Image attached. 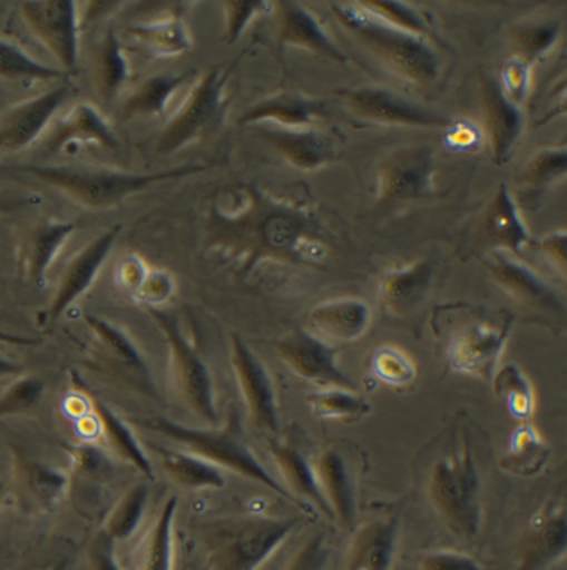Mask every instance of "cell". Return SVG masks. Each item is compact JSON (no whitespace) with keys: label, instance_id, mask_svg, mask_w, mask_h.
<instances>
[{"label":"cell","instance_id":"cell-1","mask_svg":"<svg viewBox=\"0 0 567 570\" xmlns=\"http://www.w3.org/2000/svg\"><path fill=\"white\" fill-rule=\"evenodd\" d=\"M204 248L248 279L263 266L325 265L330 239L310 202L256 184H232L208 202Z\"/></svg>","mask_w":567,"mask_h":570},{"label":"cell","instance_id":"cell-2","mask_svg":"<svg viewBox=\"0 0 567 570\" xmlns=\"http://www.w3.org/2000/svg\"><path fill=\"white\" fill-rule=\"evenodd\" d=\"M515 322L508 309L450 303L434 309L431 326L453 373L491 383Z\"/></svg>","mask_w":567,"mask_h":570},{"label":"cell","instance_id":"cell-3","mask_svg":"<svg viewBox=\"0 0 567 570\" xmlns=\"http://www.w3.org/2000/svg\"><path fill=\"white\" fill-rule=\"evenodd\" d=\"M205 165H187L170 170L135 171L96 165H17L6 170L42 181L47 187L62 191L69 200L87 210H110L124 204L128 197L141 194L155 185L178 180L187 175L205 170Z\"/></svg>","mask_w":567,"mask_h":570},{"label":"cell","instance_id":"cell-4","mask_svg":"<svg viewBox=\"0 0 567 570\" xmlns=\"http://www.w3.org/2000/svg\"><path fill=\"white\" fill-rule=\"evenodd\" d=\"M137 424L160 434L172 443L178 444L188 453L204 458L205 461L212 462L222 471L225 469V471L233 472V474L242 475V478L265 485L266 489L275 492L280 498L286 499L296 508L303 509L283 488L282 482L276 481L275 475L253 453L252 448L243 436L236 414H232L224 426L218 424L215 428L187 426V424L177 423V421L164 416L140 417V420H137Z\"/></svg>","mask_w":567,"mask_h":570},{"label":"cell","instance_id":"cell-5","mask_svg":"<svg viewBox=\"0 0 567 570\" xmlns=\"http://www.w3.org/2000/svg\"><path fill=\"white\" fill-rule=\"evenodd\" d=\"M330 7L340 26L401 79L427 87L440 76V60L427 39L381 22L358 2H332Z\"/></svg>","mask_w":567,"mask_h":570},{"label":"cell","instance_id":"cell-6","mask_svg":"<svg viewBox=\"0 0 567 570\" xmlns=\"http://www.w3.org/2000/svg\"><path fill=\"white\" fill-rule=\"evenodd\" d=\"M302 524L300 518L242 514L211 522L202 548L211 570H258Z\"/></svg>","mask_w":567,"mask_h":570},{"label":"cell","instance_id":"cell-7","mask_svg":"<svg viewBox=\"0 0 567 570\" xmlns=\"http://www.w3.org/2000/svg\"><path fill=\"white\" fill-rule=\"evenodd\" d=\"M428 499L444 528L462 541L478 538L482 525L481 478L468 438L461 450L438 459L428 478Z\"/></svg>","mask_w":567,"mask_h":570},{"label":"cell","instance_id":"cell-8","mask_svg":"<svg viewBox=\"0 0 567 570\" xmlns=\"http://www.w3.org/2000/svg\"><path fill=\"white\" fill-rule=\"evenodd\" d=\"M239 59L228 66H215L198 77L184 104L168 118L155 140V154L172 155L201 144L218 131L227 117L228 83Z\"/></svg>","mask_w":567,"mask_h":570},{"label":"cell","instance_id":"cell-9","mask_svg":"<svg viewBox=\"0 0 567 570\" xmlns=\"http://www.w3.org/2000/svg\"><path fill=\"white\" fill-rule=\"evenodd\" d=\"M151 322L160 330L168 347L172 381L180 396L182 403L205 426L215 428L221 424L217 391L214 374L205 357L185 333L180 318L164 308H145Z\"/></svg>","mask_w":567,"mask_h":570},{"label":"cell","instance_id":"cell-10","mask_svg":"<svg viewBox=\"0 0 567 570\" xmlns=\"http://www.w3.org/2000/svg\"><path fill=\"white\" fill-rule=\"evenodd\" d=\"M82 318L92 335V356L96 363L135 393L160 403L150 364L134 340L104 316L84 313Z\"/></svg>","mask_w":567,"mask_h":570},{"label":"cell","instance_id":"cell-11","mask_svg":"<svg viewBox=\"0 0 567 570\" xmlns=\"http://www.w3.org/2000/svg\"><path fill=\"white\" fill-rule=\"evenodd\" d=\"M437 151L431 145H401L388 151L377 168V198L381 204L420 200L433 194Z\"/></svg>","mask_w":567,"mask_h":570},{"label":"cell","instance_id":"cell-12","mask_svg":"<svg viewBox=\"0 0 567 570\" xmlns=\"http://www.w3.org/2000/svg\"><path fill=\"white\" fill-rule=\"evenodd\" d=\"M229 364L253 426L275 438L280 433L275 381L258 354L236 333L229 336Z\"/></svg>","mask_w":567,"mask_h":570},{"label":"cell","instance_id":"cell-13","mask_svg":"<svg viewBox=\"0 0 567 570\" xmlns=\"http://www.w3.org/2000/svg\"><path fill=\"white\" fill-rule=\"evenodd\" d=\"M19 13L27 29L49 50L67 76L76 72L80 56V20L77 3L69 0L20 2Z\"/></svg>","mask_w":567,"mask_h":570},{"label":"cell","instance_id":"cell-14","mask_svg":"<svg viewBox=\"0 0 567 570\" xmlns=\"http://www.w3.org/2000/svg\"><path fill=\"white\" fill-rule=\"evenodd\" d=\"M344 107L360 120L398 127L444 128L451 118L384 87L343 90Z\"/></svg>","mask_w":567,"mask_h":570},{"label":"cell","instance_id":"cell-15","mask_svg":"<svg viewBox=\"0 0 567 570\" xmlns=\"http://www.w3.org/2000/svg\"><path fill=\"white\" fill-rule=\"evenodd\" d=\"M276 353L300 380L315 384L319 390L344 387L356 390L354 381L339 363V350L316 338L309 330H293L276 343Z\"/></svg>","mask_w":567,"mask_h":570},{"label":"cell","instance_id":"cell-16","mask_svg":"<svg viewBox=\"0 0 567 570\" xmlns=\"http://www.w3.org/2000/svg\"><path fill=\"white\" fill-rule=\"evenodd\" d=\"M481 263L492 282L519 305L545 315L565 316V299L551 283L546 282L522 259L505 252H488Z\"/></svg>","mask_w":567,"mask_h":570},{"label":"cell","instance_id":"cell-17","mask_svg":"<svg viewBox=\"0 0 567 570\" xmlns=\"http://www.w3.org/2000/svg\"><path fill=\"white\" fill-rule=\"evenodd\" d=\"M76 89L70 83H59L0 115V157L30 147L46 131L63 104L72 99Z\"/></svg>","mask_w":567,"mask_h":570},{"label":"cell","instance_id":"cell-18","mask_svg":"<svg viewBox=\"0 0 567 570\" xmlns=\"http://www.w3.org/2000/svg\"><path fill=\"white\" fill-rule=\"evenodd\" d=\"M120 232V225L106 229L72 256L60 276L52 302L47 308V325H56L92 288L97 276L100 275L107 258L113 253Z\"/></svg>","mask_w":567,"mask_h":570},{"label":"cell","instance_id":"cell-19","mask_svg":"<svg viewBox=\"0 0 567 570\" xmlns=\"http://www.w3.org/2000/svg\"><path fill=\"white\" fill-rule=\"evenodd\" d=\"M373 313L364 299L354 296L326 299L309 313V332L332 344H350L366 335Z\"/></svg>","mask_w":567,"mask_h":570},{"label":"cell","instance_id":"cell-20","mask_svg":"<svg viewBox=\"0 0 567 570\" xmlns=\"http://www.w3.org/2000/svg\"><path fill=\"white\" fill-rule=\"evenodd\" d=\"M275 10L276 22H278L276 40L280 47H299L340 66L348 62L343 50L336 46L335 40L326 33L319 19L303 3L285 0V2H276Z\"/></svg>","mask_w":567,"mask_h":570},{"label":"cell","instance_id":"cell-21","mask_svg":"<svg viewBox=\"0 0 567 570\" xmlns=\"http://www.w3.org/2000/svg\"><path fill=\"white\" fill-rule=\"evenodd\" d=\"M481 96L492 161L506 165L511 160L525 130V115L521 107L506 99L498 80L492 76L482 77Z\"/></svg>","mask_w":567,"mask_h":570},{"label":"cell","instance_id":"cell-22","mask_svg":"<svg viewBox=\"0 0 567 570\" xmlns=\"http://www.w3.org/2000/svg\"><path fill=\"white\" fill-rule=\"evenodd\" d=\"M481 235L488 243V252H505L519 259L526 248L535 245L508 185H499L488 202L481 218Z\"/></svg>","mask_w":567,"mask_h":570},{"label":"cell","instance_id":"cell-23","mask_svg":"<svg viewBox=\"0 0 567 570\" xmlns=\"http://www.w3.org/2000/svg\"><path fill=\"white\" fill-rule=\"evenodd\" d=\"M260 137L302 171L320 170L340 157L339 144L315 127L290 130L266 125L260 130Z\"/></svg>","mask_w":567,"mask_h":570},{"label":"cell","instance_id":"cell-24","mask_svg":"<svg viewBox=\"0 0 567 570\" xmlns=\"http://www.w3.org/2000/svg\"><path fill=\"white\" fill-rule=\"evenodd\" d=\"M76 229V222L53 218H47L30 229L19 246V272L22 278L36 288H46L50 266Z\"/></svg>","mask_w":567,"mask_h":570},{"label":"cell","instance_id":"cell-25","mask_svg":"<svg viewBox=\"0 0 567 570\" xmlns=\"http://www.w3.org/2000/svg\"><path fill=\"white\" fill-rule=\"evenodd\" d=\"M400 521L394 515L371 519L353 529L344 570H393Z\"/></svg>","mask_w":567,"mask_h":570},{"label":"cell","instance_id":"cell-26","mask_svg":"<svg viewBox=\"0 0 567 570\" xmlns=\"http://www.w3.org/2000/svg\"><path fill=\"white\" fill-rule=\"evenodd\" d=\"M567 521L565 495H556L542 509L538 521L522 542L518 570H539L566 554Z\"/></svg>","mask_w":567,"mask_h":570},{"label":"cell","instance_id":"cell-27","mask_svg":"<svg viewBox=\"0 0 567 570\" xmlns=\"http://www.w3.org/2000/svg\"><path fill=\"white\" fill-rule=\"evenodd\" d=\"M433 279L434 266L430 259L391 269L380 283L381 306L393 318H407L427 299Z\"/></svg>","mask_w":567,"mask_h":570},{"label":"cell","instance_id":"cell-28","mask_svg":"<svg viewBox=\"0 0 567 570\" xmlns=\"http://www.w3.org/2000/svg\"><path fill=\"white\" fill-rule=\"evenodd\" d=\"M74 144L94 145L117 151L120 148L117 135L114 134L109 121L90 104H77L70 112L62 118L47 138V150L50 154H60Z\"/></svg>","mask_w":567,"mask_h":570},{"label":"cell","instance_id":"cell-29","mask_svg":"<svg viewBox=\"0 0 567 570\" xmlns=\"http://www.w3.org/2000/svg\"><path fill=\"white\" fill-rule=\"evenodd\" d=\"M268 453L273 461H275L276 469H278L283 478V488L290 492V495L303 509H309L310 504L320 514L333 521L329 502L323 498L322 489H320L319 481H316L313 462L303 456L295 446L282 443L276 438H270Z\"/></svg>","mask_w":567,"mask_h":570},{"label":"cell","instance_id":"cell-30","mask_svg":"<svg viewBox=\"0 0 567 570\" xmlns=\"http://www.w3.org/2000/svg\"><path fill=\"white\" fill-rule=\"evenodd\" d=\"M325 115V104L296 92H280L253 104L239 117V125L266 124L268 127L312 128Z\"/></svg>","mask_w":567,"mask_h":570},{"label":"cell","instance_id":"cell-31","mask_svg":"<svg viewBox=\"0 0 567 570\" xmlns=\"http://www.w3.org/2000/svg\"><path fill=\"white\" fill-rule=\"evenodd\" d=\"M313 469L323 498L329 502L333 521L339 522L344 529H353L356 519V494L343 454L336 448H325L313 461Z\"/></svg>","mask_w":567,"mask_h":570},{"label":"cell","instance_id":"cell-32","mask_svg":"<svg viewBox=\"0 0 567 570\" xmlns=\"http://www.w3.org/2000/svg\"><path fill=\"white\" fill-rule=\"evenodd\" d=\"M128 36L155 59L184 56L192 49V36L184 10L175 9L165 17L128 27Z\"/></svg>","mask_w":567,"mask_h":570},{"label":"cell","instance_id":"cell-33","mask_svg":"<svg viewBox=\"0 0 567 570\" xmlns=\"http://www.w3.org/2000/svg\"><path fill=\"white\" fill-rule=\"evenodd\" d=\"M87 396L90 401V410L99 423L100 434L106 438L107 443L115 451L121 461L130 464L131 468L137 469L145 479L155 481L154 464L150 458L145 453L138 438L135 436L134 430L118 416L113 407L107 406L99 397L94 396L92 391L87 387Z\"/></svg>","mask_w":567,"mask_h":570},{"label":"cell","instance_id":"cell-34","mask_svg":"<svg viewBox=\"0 0 567 570\" xmlns=\"http://www.w3.org/2000/svg\"><path fill=\"white\" fill-rule=\"evenodd\" d=\"M165 474L185 491H218L224 489V471L212 462L185 450L154 446Z\"/></svg>","mask_w":567,"mask_h":570},{"label":"cell","instance_id":"cell-35","mask_svg":"<svg viewBox=\"0 0 567 570\" xmlns=\"http://www.w3.org/2000/svg\"><path fill=\"white\" fill-rule=\"evenodd\" d=\"M192 76L194 72L155 73L147 77L121 104V120L160 117L167 110L175 94Z\"/></svg>","mask_w":567,"mask_h":570},{"label":"cell","instance_id":"cell-36","mask_svg":"<svg viewBox=\"0 0 567 570\" xmlns=\"http://www.w3.org/2000/svg\"><path fill=\"white\" fill-rule=\"evenodd\" d=\"M551 448L546 443L538 428L531 423H519L512 431L508 450L499 459V468L519 478H532L548 464Z\"/></svg>","mask_w":567,"mask_h":570},{"label":"cell","instance_id":"cell-37","mask_svg":"<svg viewBox=\"0 0 567 570\" xmlns=\"http://www.w3.org/2000/svg\"><path fill=\"white\" fill-rule=\"evenodd\" d=\"M130 77V63L124 47L113 29L97 43L94 52V83L104 102L110 104L120 96Z\"/></svg>","mask_w":567,"mask_h":570},{"label":"cell","instance_id":"cell-38","mask_svg":"<svg viewBox=\"0 0 567 570\" xmlns=\"http://www.w3.org/2000/svg\"><path fill=\"white\" fill-rule=\"evenodd\" d=\"M567 150L565 145L545 147L532 155L518 178L519 195L529 202L542 197L559 181L565 180Z\"/></svg>","mask_w":567,"mask_h":570},{"label":"cell","instance_id":"cell-39","mask_svg":"<svg viewBox=\"0 0 567 570\" xmlns=\"http://www.w3.org/2000/svg\"><path fill=\"white\" fill-rule=\"evenodd\" d=\"M495 396L505 401L506 410L518 423H531L536 414L535 386L518 364L499 366L491 380Z\"/></svg>","mask_w":567,"mask_h":570},{"label":"cell","instance_id":"cell-40","mask_svg":"<svg viewBox=\"0 0 567 570\" xmlns=\"http://www.w3.org/2000/svg\"><path fill=\"white\" fill-rule=\"evenodd\" d=\"M178 499L168 498L158 511L141 554L140 570H174V528L177 519Z\"/></svg>","mask_w":567,"mask_h":570},{"label":"cell","instance_id":"cell-41","mask_svg":"<svg viewBox=\"0 0 567 570\" xmlns=\"http://www.w3.org/2000/svg\"><path fill=\"white\" fill-rule=\"evenodd\" d=\"M312 413L319 420L340 421V423H358L371 414V403L356 390L344 387H326L316 390L306 396Z\"/></svg>","mask_w":567,"mask_h":570},{"label":"cell","instance_id":"cell-42","mask_svg":"<svg viewBox=\"0 0 567 570\" xmlns=\"http://www.w3.org/2000/svg\"><path fill=\"white\" fill-rule=\"evenodd\" d=\"M150 489L147 484L131 485L114 505L102 525V534L114 542H124L140 528L147 509Z\"/></svg>","mask_w":567,"mask_h":570},{"label":"cell","instance_id":"cell-43","mask_svg":"<svg viewBox=\"0 0 567 570\" xmlns=\"http://www.w3.org/2000/svg\"><path fill=\"white\" fill-rule=\"evenodd\" d=\"M370 373L374 380L393 390H410L418 381L413 357L394 344H381L371 353Z\"/></svg>","mask_w":567,"mask_h":570},{"label":"cell","instance_id":"cell-44","mask_svg":"<svg viewBox=\"0 0 567 570\" xmlns=\"http://www.w3.org/2000/svg\"><path fill=\"white\" fill-rule=\"evenodd\" d=\"M62 70L46 66L9 40L0 39V79L9 82H50L67 79Z\"/></svg>","mask_w":567,"mask_h":570},{"label":"cell","instance_id":"cell-45","mask_svg":"<svg viewBox=\"0 0 567 570\" xmlns=\"http://www.w3.org/2000/svg\"><path fill=\"white\" fill-rule=\"evenodd\" d=\"M20 472H22L23 484L42 508L52 509L57 505L69 485V475L66 472L43 462H22Z\"/></svg>","mask_w":567,"mask_h":570},{"label":"cell","instance_id":"cell-46","mask_svg":"<svg viewBox=\"0 0 567 570\" xmlns=\"http://www.w3.org/2000/svg\"><path fill=\"white\" fill-rule=\"evenodd\" d=\"M563 26L558 20H542V22L519 26L515 30L516 56L522 57L526 62L535 66L545 59L558 43Z\"/></svg>","mask_w":567,"mask_h":570},{"label":"cell","instance_id":"cell-47","mask_svg":"<svg viewBox=\"0 0 567 570\" xmlns=\"http://www.w3.org/2000/svg\"><path fill=\"white\" fill-rule=\"evenodd\" d=\"M358 6L380 19L381 22L397 27V29L411 33V36L421 37V39H428L431 36L427 20L410 3L388 2V0L374 2V0H370V2H358Z\"/></svg>","mask_w":567,"mask_h":570},{"label":"cell","instance_id":"cell-48","mask_svg":"<svg viewBox=\"0 0 567 570\" xmlns=\"http://www.w3.org/2000/svg\"><path fill=\"white\" fill-rule=\"evenodd\" d=\"M46 393V380L37 374H19L0 393V417L17 416L33 410Z\"/></svg>","mask_w":567,"mask_h":570},{"label":"cell","instance_id":"cell-49","mask_svg":"<svg viewBox=\"0 0 567 570\" xmlns=\"http://www.w3.org/2000/svg\"><path fill=\"white\" fill-rule=\"evenodd\" d=\"M222 7L225 16V42L235 43L256 17L275 10V2L243 0V2H224Z\"/></svg>","mask_w":567,"mask_h":570},{"label":"cell","instance_id":"cell-50","mask_svg":"<svg viewBox=\"0 0 567 570\" xmlns=\"http://www.w3.org/2000/svg\"><path fill=\"white\" fill-rule=\"evenodd\" d=\"M532 66L526 62L522 57L512 56L506 60L501 69V87L502 94L509 102L516 107L525 106L528 100L529 89H531Z\"/></svg>","mask_w":567,"mask_h":570},{"label":"cell","instance_id":"cell-51","mask_svg":"<svg viewBox=\"0 0 567 570\" xmlns=\"http://www.w3.org/2000/svg\"><path fill=\"white\" fill-rule=\"evenodd\" d=\"M486 135L476 121L469 118H451L444 127L443 144L458 154H476L485 147Z\"/></svg>","mask_w":567,"mask_h":570},{"label":"cell","instance_id":"cell-52","mask_svg":"<svg viewBox=\"0 0 567 570\" xmlns=\"http://www.w3.org/2000/svg\"><path fill=\"white\" fill-rule=\"evenodd\" d=\"M177 293L175 276L167 269L150 268L140 292L135 296V302L145 308H164Z\"/></svg>","mask_w":567,"mask_h":570},{"label":"cell","instance_id":"cell-53","mask_svg":"<svg viewBox=\"0 0 567 570\" xmlns=\"http://www.w3.org/2000/svg\"><path fill=\"white\" fill-rule=\"evenodd\" d=\"M332 558V546L323 532L313 534L303 542L285 570H326Z\"/></svg>","mask_w":567,"mask_h":570},{"label":"cell","instance_id":"cell-54","mask_svg":"<svg viewBox=\"0 0 567 570\" xmlns=\"http://www.w3.org/2000/svg\"><path fill=\"white\" fill-rule=\"evenodd\" d=\"M148 272H150V266L140 255L127 253L115 269V282H117L118 288L135 298L140 292Z\"/></svg>","mask_w":567,"mask_h":570},{"label":"cell","instance_id":"cell-55","mask_svg":"<svg viewBox=\"0 0 567 570\" xmlns=\"http://www.w3.org/2000/svg\"><path fill=\"white\" fill-rule=\"evenodd\" d=\"M67 453L72 458L74 468L80 474L97 479L110 471L109 459L92 444H70Z\"/></svg>","mask_w":567,"mask_h":570},{"label":"cell","instance_id":"cell-56","mask_svg":"<svg viewBox=\"0 0 567 570\" xmlns=\"http://www.w3.org/2000/svg\"><path fill=\"white\" fill-rule=\"evenodd\" d=\"M418 570H485L479 561L465 552L448 551V549H438V551L427 552L420 559Z\"/></svg>","mask_w":567,"mask_h":570},{"label":"cell","instance_id":"cell-57","mask_svg":"<svg viewBox=\"0 0 567 570\" xmlns=\"http://www.w3.org/2000/svg\"><path fill=\"white\" fill-rule=\"evenodd\" d=\"M532 246L538 248V252L555 266L556 272L565 279L567 269V233L565 229H555V232L548 233Z\"/></svg>","mask_w":567,"mask_h":570},{"label":"cell","instance_id":"cell-58","mask_svg":"<svg viewBox=\"0 0 567 570\" xmlns=\"http://www.w3.org/2000/svg\"><path fill=\"white\" fill-rule=\"evenodd\" d=\"M90 570H124L115 556L114 542L100 532L89 549Z\"/></svg>","mask_w":567,"mask_h":570},{"label":"cell","instance_id":"cell-59","mask_svg":"<svg viewBox=\"0 0 567 570\" xmlns=\"http://www.w3.org/2000/svg\"><path fill=\"white\" fill-rule=\"evenodd\" d=\"M22 371L23 367L19 363L0 353V377L19 376Z\"/></svg>","mask_w":567,"mask_h":570},{"label":"cell","instance_id":"cell-60","mask_svg":"<svg viewBox=\"0 0 567 570\" xmlns=\"http://www.w3.org/2000/svg\"><path fill=\"white\" fill-rule=\"evenodd\" d=\"M0 343L17 344V346H37L39 340L27 338V336L12 335V333L0 332Z\"/></svg>","mask_w":567,"mask_h":570},{"label":"cell","instance_id":"cell-61","mask_svg":"<svg viewBox=\"0 0 567 570\" xmlns=\"http://www.w3.org/2000/svg\"><path fill=\"white\" fill-rule=\"evenodd\" d=\"M46 570H72V564H70V561H67V559H63V561L57 562V564L50 566V568Z\"/></svg>","mask_w":567,"mask_h":570},{"label":"cell","instance_id":"cell-62","mask_svg":"<svg viewBox=\"0 0 567 570\" xmlns=\"http://www.w3.org/2000/svg\"><path fill=\"white\" fill-rule=\"evenodd\" d=\"M0 489H2V482H0Z\"/></svg>","mask_w":567,"mask_h":570}]
</instances>
